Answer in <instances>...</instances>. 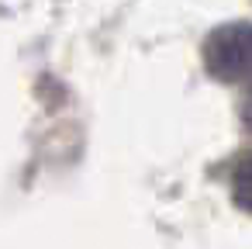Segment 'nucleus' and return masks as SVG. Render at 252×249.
I'll return each instance as SVG.
<instances>
[{"mask_svg":"<svg viewBox=\"0 0 252 249\" xmlns=\"http://www.w3.org/2000/svg\"><path fill=\"white\" fill-rule=\"evenodd\" d=\"M242 121H245V128H252V87L242 97Z\"/></svg>","mask_w":252,"mask_h":249,"instance_id":"nucleus-3","label":"nucleus"},{"mask_svg":"<svg viewBox=\"0 0 252 249\" xmlns=\"http://www.w3.org/2000/svg\"><path fill=\"white\" fill-rule=\"evenodd\" d=\"M204 66L214 80L238 83L252 76V25H221L204 42Z\"/></svg>","mask_w":252,"mask_h":249,"instance_id":"nucleus-1","label":"nucleus"},{"mask_svg":"<svg viewBox=\"0 0 252 249\" xmlns=\"http://www.w3.org/2000/svg\"><path fill=\"white\" fill-rule=\"evenodd\" d=\"M231 197H235L238 208L252 211V152L242 156L231 170Z\"/></svg>","mask_w":252,"mask_h":249,"instance_id":"nucleus-2","label":"nucleus"}]
</instances>
